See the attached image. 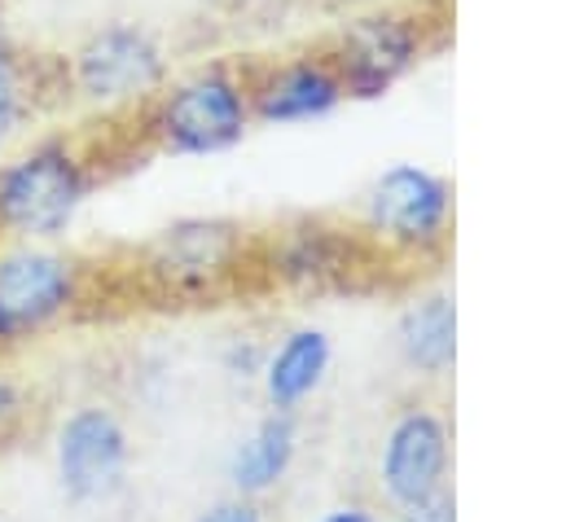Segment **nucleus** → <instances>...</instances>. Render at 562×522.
I'll use <instances>...</instances> for the list:
<instances>
[{
  "mask_svg": "<svg viewBox=\"0 0 562 522\" xmlns=\"http://www.w3.org/2000/svg\"><path fill=\"white\" fill-rule=\"evenodd\" d=\"M105 175V149L83 123L31 132L0 158V241H61Z\"/></svg>",
  "mask_w": 562,
  "mask_h": 522,
  "instance_id": "1",
  "label": "nucleus"
},
{
  "mask_svg": "<svg viewBox=\"0 0 562 522\" xmlns=\"http://www.w3.org/2000/svg\"><path fill=\"white\" fill-rule=\"evenodd\" d=\"M132 281L162 307H215L255 285V228L228 215H184L132 254Z\"/></svg>",
  "mask_w": 562,
  "mask_h": 522,
  "instance_id": "2",
  "label": "nucleus"
},
{
  "mask_svg": "<svg viewBox=\"0 0 562 522\" xmlns=\"http://www.w3.org/2000/svg\"><path fill=\"white\" fill-rule=\"evenodd\" d=\"M132 127L145 149L171 158H206L241 145L255 127L241 61L206 57L180 75H167Z\"/></svg>",
  "mask_w": 562,
  "mask_h": 522,
  "instance_id": "3",
  "label": "nucleus"
},
{
  "mask_svg": "<svg viewBox=\"0 0 562 522\" xmlns=\"http://www.w3.org/2000/svg\"><path fill=\"white\" fill-rule=\"evenodd\" d=\"M61 110L92 114L101 123H132L149 97L167 83V44L132 18L101 22L83 31L61 57Z\"/></svg>",
  "mask_w": 562,
  "mask_h": 522,
  "instance_id": "4",
  "label": "nucleus"
},
{
  "mask_svg": "<svg viewBox=\"0 0 562 522\" xmlns=\"http://www.w3.org/2000/svg\"><path fill=\"white\" fill-rule=\"evenodd\" d=\"M356 228L386 272L435 268L452 250L457 189L422 162H391L356 206Z\"/></svg>",
  "mask_w": 562,
  "mask_h": 522,
  "instance_id": "5",
  "label": "nucleus"
},
{
  "mask_svg": "<svg viewBox=\"0 0 562 522\" xmlns=\"http://www.w3.org/2000/svg\"><path fill=\"white\" fill-rule=\"evenodd\" d=\"M97 290V268L61 241H0V355H18L75 325Z\"/></svg>",
  "mask_w": 562,
  "mask_h": 522,
  "instance_id": "6",
  "label": "nucleus"
},
{
  "mask_svg": "<svg viewBox=\"0 0 562 522\" xmlns=\"http://www.w3.org/2000/svg\"><path fill=\"white\" fill-rule=\"evenodd\" d=\"M386 268L356 219L294 215L255 232V285L281 294H356L382 285Z\"/></svg>",
  "mask_w": 562,
  "mask_h": 522,
  "instance_id": "7",
  "label": "nucleus"
},
{
  "mask_svg": "<svg viewBox=\"0 0 562 522\" xmlns=\"http://www.w3.org/2000/svg\"><path fill=\"white\" fill-rule=\"evenodd\" d=\"M435 22L413 4H373L347 13L329 35L325 48L338 66L347 101H378L395 83H404L430 53H435Z\"/></svg>",
  "mask_w": 562,
  "mask_h": 522,
  "instance_id": "8",
  "label": "nucleus"
},
{
  "mask_svg": "<svg viewBox=\"0 0 562 522\" xmlns=\"http://www.w3.org/2000/svg\"><path fill=\"white\" fill-rule=\"evenodd\" d=\"M452 474V417L443 399L417 390L400 399L382 425L378 461H373V487L382 504L404 509L448 487Z\"/></svg>",
  "mask_w": 562,
  "mask_h": 522,
  "instance_id": "9",
  "label": "nucleus"
},
{
  "mask_svg": "<svg viewBox=\"0 0 562 522\" xmlns=\"http://www.w3.org/2000/svg\"><path fill=\"white\" fill-rule=\"evenodd\" d=\"M132 465V430L119 408L101 399L75 404L53 434L57 487L70 504H105L123 491Z\"/></svg>",
  "mask_w": 562,
  "mask_h": 522,
  "instance_id": "10",
  "label": "nucleus"
},
{
  "mask_svg": "<svg viewBox=\"0 0 562 522\" xmlns=\"http://www.w3.org/2000/svg\"><path fill=\"white\" fill-rule=\"evenodd\" d=\"M241 70H246L250 114L263 127L316 123V118H329L347 101L325 39L263 53V57H241Z\"/></svg>",
  "mask_w": 562,
  "mask_h": 522,
  "instance_id": "11",
  "label": "nucleus"
},
{
  "mask_svg": "<svg viewBox=\"0 0 562 522\" xmlns=\"http://www.w3.org/2000/svg\"><path fill=\"white\" fill-rule=\"evenodd\" d=\"M53 110H61L57 57H44L0 31V158L31 132H40Z\"/></svg>",
  "mask_w": 562,
  "mask_h": 522,
  "instance_id": "12",
  "label": "nucleus"
},
{
  "mask_svg": "<svg viewBox=\"0 0 562 522\" xmlns=\"http://www.w3.org/2000/svg\"><path fill=\"white\" fill-rule=\"evenodd\" d=\"M329 368H334V338L321 325H294V329H285L268 347L263 368H259V386H263L268 408L299 412L325 386Z\"/></svg>",
  "mask_w": 562,
  "mask_h": 522,
  "instance_id": "13",
  "label": "nucleus"
},
{
  "mask_svg": "<svg viewBox=\"0 0 562 522\" xmlns=\"http://www.w3.org/2000/svg\"><path fill=\"white\" fill-rule=\"evenodd\" d=\"M294 456H299V417L281 412V408H268L250 425V434L233 447L228 483H233L237 496L263 500L268 491H277L285 483V474L294 469Z\"/></svg>",
  "mask_w": 562,
  "mask_h": 522,
  "instance_id": "14",
  "label": "nucleus"
},
{
  "mask_svg": "<svg viewBox=\"0 0 562 522\" xmlns=\"http://www.w3.org/2000/svg\"><path fill=\"white\" fill-rule=\"evenodd\" d=\"M395 347L417 377H448L457 364V298L443 290L413 298L395 320Z\"/></svg>",
  "mask_w": 562,
  "mask_h": 522,
  "instance_id": "15",
  "label": "nucleus"
},
{
  "mask_svg": "<svg viewBox=\"0 0 562 522\" xmlns=\"http://www.w3.org/2000/svg\"><path fill=\"white\" fill-rule=\"evenodd\" d=\"M263 355H268V342H259L255 333H237V338H228L224 351H220V360H224V368H228L233 377H259Z\"/></svg>",
  "mask_w": 562,
  "mask_h": 522,
  "instance_id": "16",
  "label": "nucleus"
},
{
  "mask_svg": "<svg viewBox=\"0 0 562 522\" xmlns=\"http://www.w3.org/2000/svg\"><path fill=\"white\" fill-rule=\"evenodd\" d=\"M26 412H31V395H26V386H22L18 377L0 373V439H9V434L26 421Z\"/></svg>",
  "mask_w": 562,
  "mask_h": 522,
  "instance_id": "17",
  "label": "nucleus"
},
{
  "mask_svg": "<svg viewBox=\"0 0 562 522\" xmlns=\"http://www.w3.org/2000/svg\"><path fill=\"white\" fill-rule=\"evenodd\" d=\"M391 522H457V496L443 487V491H435V496H426L417 504L395 509Z\"/></svg>",
  "mask_w": 562,
  "mask_h": 522,
  "instance_id": "18",
  "label": "nucleus"
},
{
  "mask_svg": "<svg viewBox=\"0 0 562 522\" xmlns=\"http://www.w3.org/2000/svg\"><path fill=\"white\" fill-rule=\"evenodd\" d=\"M193 522H268V518H263V504H259V500L233 491V496L215 500L211 509H202Z\"/></svg>",
  "mask_w": 562,
  "mask_h": 522,
  "instance_id": "19",
  "label": "nucleus"
},
{
  "mask_svg": "<svg viewBox=\"0 0 562 522\" xmlns=\"http://www.w3.org/2000/svg\"><path fill=\"white\" fill-rule=\"evenodd\" d=\"M321 522H382V513H378V504H369V500H342V504L325 509Z\"/></svg>",
  "mask_w": 562,
  "mask_h": 522,
  "instance_id": "20",
  "label": "nucleus"
},
{
  "mask_svg": "<svg viewBox=\"0 0 562 522\" xmlns=\"http://www.w3.org/2000/svg\"><path fill=\"white\" fill-rule=\"evenodd\" d=\"M321 4H329L338 13H356V9H373V4H391V0H321Z\"/></svg>",
  "mask_w": 562,
  "mask_h": 522,
  "instance_id": "21",
  "label": "nucleus"
}]
</instances>
